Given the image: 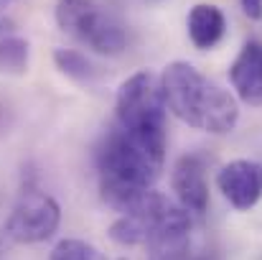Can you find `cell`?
<instances>
[{"label": "cell", "mask_w": 262, "mask_h": 260, "mask_svg": "<svg viewBox=\"0 0 262 260\" xmlns=\"http://www.w3.org/2000/svg\"><path fill=\"white\" fill-rule=\"evenodd\" d=\"M49 260H102V255H99V250L94 245H89L84 240L67 237L51 250Z\"/></svg>", "instance_id": "cell-14"}, {"label": "cell", "mask_w": 262, "mask_h": 260, "mask_svg": "<svg viewBox=\"0 0 262 260\" xmlns=\"http://www.w3.org/2000/svg\"><path fill=\"white\" fill-rule=\"evenodd\" d=\"M54 64L64 77H69L74 82H92L97 77V69L92 67V62L77 49H56L54 51Z\"/></svg>", "instance_id": "cell-13"}, {"label": "cell", "mask_w": 262, "mask_h": 260, "mask_svg": "<svg viewBox=\"0 0 262 260\" xmlns=\"http://www.w3.org/2000/svg\"><path fill=\"white\" fill-rule=\"evenodd\" d=\"M186 28H188L191 44L196 49H201V51H209V49H214L224 38L227 18H224L219 5H214V3H196L188 10Z\"/></svg>", "instance_id": "cell-11"}, {"label": "cell", "mask_w": 262, "mask_h": 260, "mask_svg": "<svg viewBox=\"0 0 262 260\" xmlns=\"http://www.w3.org/2000/svg\"><path fill=\"white\" fill-rule=\"evenodd\" d=\"M61 222V207L43 191H26L0 227V248L36 245L49 240Z\"/></svg>", "instance_id": "cell-5"}, {"label": "cell", "mask_w": 262, "mask_h": 260, "mask_svg": "<svg viewBox=\"0 0 262 260\" xmlns=\"http://www.w3.org/2000/svg\"><path fill=\"white\" fill-rule=\"evenodd\" d=\"M31 46L20 36H0V74L20 77L28 72Z\"/></svg>", "instance_id": "cell-12"}, {"label": "cell", "mask_w": 262, "mask_h": 260, "mask_svg": "<svg viewBox=\"0 0 262 260\" xmlns=\"http://www.w3.org/2000/svg\"><path fill=\"white\" fill-rule=\"evenodd\" d=\"M166 115L168 107L163 99L161 77L153 72H135L120 85L115 97V125L161 158H166L168 143Z\"/></svg>", "instance_id": "cell-3"}, {"label": "cell", "mask_w": 262, "mask_h": 260, "mask_svg": "<svg viewBox=\"0 0 262 260\" xmlns=\"http://www.w3.org/2000/svg\"><path fill=\"white\" fill-rule=\"evenodd\" d=\"M173 191L186 212L204 214L209 207V181H206V161L199 153H186L176 161L171 176Z\"/></svg>", "instance_id": "cell-9"}, {"label": "cell", "mask_w": 262, "mask_h": 260, "mask_svg": "<svg viewBox=\"0 0 262 260\" xmlns=\"http://www.w3.org/2000/svg\"><path fill=\"white\" fill-rule=\"evenodd\" d=\"M242 10L250 15V18H262V0H242Z\"/></svg>", "instance_id": "cell-16"}, {"label": "cell", "mask_w": 262, "mask_h": 260, "mask_svg": "<svg viewBox=\"0 0 262 260\" xmlns=\"http://www.w3.org/2000/svg\"><path fill=\"white\" fill-rule=\"evenodd\" d=\"M216 186L234 209L247 212L262 199V164L250 158L229 161L216 173Z\"/></svg>", "instance_id": "cell-7"}, {"label": "cell", "mask_w": 262, "mask_h": 260, "mask_svg": "<svg viewBox=\"0 0 262 260\" xmlns=\"http://www.w3.org/2000/svg\"><path fill=\"white\" fill-rule=\"evenodd\" d=\"M161 89L168 112L196 130L224 135L232 133L239 120L237 97L188 62H171L161 74Z\"/></svg>", "instance_id": "cell-1"}, {"label": "cell", "mask_w": 262, "mask_h": 260, "mask_svg": "<svg viewBox=\"0 0 262 260\" xmlns=\"http://www.w3.org/2000/svg\"><path fill=\"white\" fill-rule=\"evenodd\" d=\"M176 204L171 199H166L158 191H148L133 209L122 212L112 225H110V240L122 245V248H135V245H145L150 240V235L156 232V227L168 217V212Z\"/></svg>", "instance_id": "cell-6"}, {"label": "cell", "mask_w": 262, "mask_h": 260, "mask_svg": "<svg viewBox=\"0 0 262 260\" xmlns=\"http://www.w3.org/2000/svg\"><path fill=\"white\" fill-rule=\"evenodd\" d=\"M120 260H125V258H120Z\"/></svg>", "instance_id": "cell-17"}, {"label": "cell", "mask_w": 262, "mask_h": 260, "mask_svg": "<svg viewBox=\"0 0 262 260\" xmlns=\"http://www.w3.org/2000/svg\"><path fill=\"white\" fill-rule=\"evenodd\" d=\"M148 260H193L191 250V217L183 207H173L145 243Z\"/></svg>", "instance_id": "cell-8"}, {"label": "cell", "mask_w": 262, "mask_h": 260, "mask_svg": "<svg viewBox=\"0 0 262 260\" xmlns=\"http://www.w3.org/2000/svg\"><path fill=\"white\" fill-rule=\"evenodd\" d=\"M229 82L245 105L262 107V41H247L229 67Z\"/></svg>", "instance_id": "cell-10"}, {"label": "cell", "mask_w": 262, "mask_h": 260, "mask_svg": "<svg viewBox=\"0 0 262 260\" xmlns=\"http://www.w3.org/2000/svg\"><path fill=\"white\" fill-rule=\"evenodd\" d=\"M54 18L64 33L87 44L94 54L120 56L127 49L125 23L94 0H59Z\"/></svg>", "instance_id": "cell-4"}, {"label": "cell", "mask_w": 262, "mask_h": 260, "mask_svg": "<svg viewBox=\"0 0 262 260\" xmlns=\"http://www.w3.org/2000/svg\"><path fill=\"white\" fill-rule=\"evenodd\" d=\"M163 161L166 158L133 141L117 125L110 128L97 148L99 191L104 204L120 214L133 209L158 181Z\"/></svg>", "instance_id": "cell-2"}, {"label": "cell", "mask_w": 262, "mask_h": 260, "mask_svg": "<svg viewBox=\"0 0 262 260\" xmlns=\"http://www.w3.org/2000/svg\"><path fill=\"white\" fill-rule=\"evenodd\" d=\"M13 3L15 0H0V36H5V31L13 28V15H10Z\"/></svg>", "instance_id": "cell-15"}]
</instances>
